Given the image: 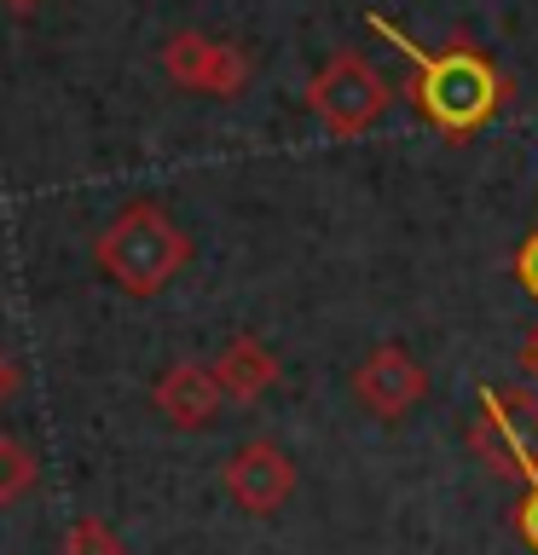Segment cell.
Returning <instances> with one entry per match:
<instances>
[{
	"label": "cell",
	"mask_w": 538,
	"mask_h": 555,
	"mask_svg": "<svg viewBox=\"0 0 538 555\" xmlns=\"http://www.w3.org/2000/svg\"><path fill=\"white\" fill-rule=\"evenodd\" d=\"M469 451L510 480H538V399L527 388H481V416L469 428Z\"/></svg>",
	"instance_id": "277c9868"
},
{
	"label": "cell",
	"mask_w": 538,
	"mask_h": 555,
	"mask_svg": "<svg viewBox=\"0 0 538 555\" xmlns=\"http://www.w3.org/2000/svg\"><path fill=\"white\" fill-rule=\"evenodd\" d=\"M423 393H428V371L399 341L371 347V353L359 359V371H354V399L371 416H382V423H399L406 411H417Z\"/></svg>",
	"instance_id": "52a82bcc"
},
{
	"label": "cell",
	"mask_w": 538,
	"mask_h": 555,
	"mask_svg": "<svg viewBox=\"0 0 538 555\" xmlns=\"http://www.w3.org/2000/svg\"><path fill=\"white\" fill-rule=\"evenodd\" d=\"M0 7H7V12H17V17H29V12H41L47 0H0Z\"/></svg>",
	"instance_id": "9a60e30c"
},
{
	"label": "cell",
	"mask_w": 538,
	"mask_h": 555,
	"mask_svg": "<svg viewBox=\"0 0 538 555\" xmlns=\"http://www.w3.org/2000/svg\"><path fill=\"white\" fill-rule=\"evenodd\" d=\"M515 532L538 550V480L527 486V498H521V509H515Z\"/></svg>",
	"instance_id": "4fadbf2b"
},
{
	"label": "cell",
	"mask_w": 538,
	"mask_h": 555,
	"mask_svg": "<svg viewBox=\"0 0 538 555\" xmlns=\"http://www.w3.org/2000/svg\"><path fill=\"white\" fill-rule=\"evenodd\" d=\"M151 405L163 411L168 428H185V434L208 428L220 416V405H226V393L215 382V364H203V359L168 364V371L156 376V388H151Z\"/></svg>",
	"instance_id": "ba28073f"
},
{
	"label": "cell",
	"mask_w": 538,
	"mask_h": 555,
	"mask_svg": "<svg viewBox=\"0 0 538 555\" xmlns=\"http://www.w3.org/2000/svg\"><path fill=\"white\" fill-rule=\"evenodd\" d=\"M64 555H121V538L104 515H81L64 532Z\"/></svg>",
	"instance_id": "8fae6325"
},
{
	"label": "cell",
	"mask_w": 538,
	"mask_h": 555,
	"mask_svg": "<svg viewBox=\"0 0 538 555\" xmlns=\"http://www.w3.org/2000/svg\"><path fill=\"white\" fill-rule=\"evenodd\" d=\"M99 272L111 278L121 295H163L191 260V237L180 232V220L163 203H128L121 215L104 220V232L93 243Z\"/></svg>",
	"instance_id": "7a4b0ae2"
},
{
	"label": "cell",
	"mask_w": 538,
	"mask_h": 555,
	"mask_svg": "<svg viewBox=\"0 0 538 555\" xmlns=\"http://www.w3.org/2000/svg\"><path fill=\"white\" fill-rule=\"evenodd\" d=\"M527 371L538 376V330H533V341H527Z\"/></svg>",
	"instance_id": "2e32d148"
},
{
	"label": "cell",
	"mask_w": 538,
	"mask_h": 555,
	"mask_svg": "<svg viewBox=\"0 0 538 555\" xmlns=\"http://www.w3.org/2000/svg\"><path fill=\"white\" fill-rule=\"evenodd\" d=\"M35 480H41V463H35V451L24 440H12V434H0V509L17 498L35 492Z\"/></svg>",
	"instance_id": "30bf717a"
},
{
	"label": "cell",
	"mask_w": 538,
	"mask_h": 555,
	"mask_svg": "<svg viewBox=\"0 0 538 555\" xmlns=\"http://www.w3.org/2000/svg\"><path fill=\"white\" fill-rule=\"evenodd\" d=\"M163 69H168L174 87H185V93H208V99H238L243 87H249V76H255V64H249V52H243V47L215 41V35H197V29L168 35Z\"/></svg>",
	"instance_id": "5b68a950"
},
{
	"label": "cell",
	"mask_w": 538,
	"mask_h": 555,
	"mask_svg": "<svg viewBox=\"0 0 538 555\" xmlns=\"http://www.w3.org/2000/svg\"><path fill=\"white\" fill-rule=\"evenodd\" d=\"M278 353L267 341H255V336H232L215 353V382H220V393L226 399H243V405H249V399H260L267 388H278Z\"/></svg>",
	"instance_id": "9c48e42d"
},
{
	"label": "cell",
	"mask_w": 538,
	"mask_h": 555,
	"mask_svg": "<svg viewBox=\"0 0 538 555\" xmlns=\"http://www.w3.org/2000/svg\"><path fill=\"white\" fill-rule=\"evenodd\" d=\"M394 87L388 76L364 59V52H330V59L319 64V76L307 81V111L324 121L336 139H359L371 133L382 111H388Z\"/></svg>",
	"instance_id": "3957f363"
},
{
	"label": "cell",
	"mask_w": 538,
	"mask_h": 555,
	"mask_svg": "<svg viewBox=\"0 0 538 555\" xmlns=\"http://www.w3.org/2000/svg\"><path fill=\"white\" fill-rule=\"evenodd\" d=\"M515 278H521V289H527L533 301H538V232L515 249Z\"/></svg>",
	"instance_id": "7c38bea8"
},
{
	"label": "cell",
	"mask_w": 538,
	"mask_h": 555,
	"mask_svg": "<svg viewBox=\"0 0 538 555\" xmlns=\"http://www.w3.org/2000/svg\"><path fill=\"white\" fill-rule=\"evenodd\" d=\"M364 24L411 59V69H417L411 99H417V111H423L428 128H440L446 139H469V133H481L486 121L498 116V104H503L510 87H503V76L492 69V59H481L469 41H451L446 52H428V47H417L411 35L399 29L394 17H382V12H371Z\"/></svg>",
	"instance_id": "6da1fadb"
},
{
	"label": "cell",
	"mask_w": 538,
	"mask_h": 555,
	"mask_svg": "<svg viewBox=\"0 0 538 555\" xmlns=\"http://www.w3.org/2000/svg\"><path fill=\"white\" fill-rule=\"evenodd\" d=\"M220 486L243 515H278L295 498V463L278 440H243L232 457H226Z\"/></svg>",
	"instance_id": "8992f818"
},
{
	"label": "cell",
	"mask_w": 538,
	"mask_h": 555,
	"mask_svg": "<svg viewBox=\"0 0 538 555\" xmlns=\"http://www.w3.org/2000/svg\"><path fill=\"white\" fill-rule=\"evenodd\" d=\"M17 388H24V371H17V359L7 353V347H0V405H7Z\"/></svg>",
	"instance_id": "5bb4252c"
}]
</instances>
